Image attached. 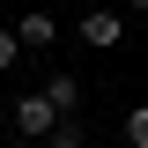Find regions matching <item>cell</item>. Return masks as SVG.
Listing matches in <instances>:
<instances>
[{
    "instance_id": "6da1fadb",
    "label": "cell",
    "mask_w": 148,
    "mask_h": 148,
    "mask_svg": "<svg viewBox=\"0 0 148 148\" xmlns=\"http://www.w3.org/2000/svg\"><path fill=\"white\" fill-rule=\"evenodd\" d=\"M59 119H67V111H59L45 89H37V96H15V141H45Z\"/></svg>"
},
{
    "instance_id": "7a4b0ae2",
    "label": "cell",
    "mask_w": 148,
    "mask_h": 148,
    "mask_svg": "<svg viewBox=\"0 0 148 148\" xmlns=\"http://www.w3.org/2000/svg\"><path fill=\"white\" fill-rule=\"evenodd\" d=\"M119 37H126V15L119 8H89L82 15V45H119Z\"/></svg>"
},
{
    "instance_id": "3957f363",
    "label": "cell",
    "mask_w": 148,
    "mask_h": 148,
    "mask_svg": "<svg viewBox=\"0 0 148 148\" xmlns=\"http://www.w3.org/2000/svg\"><path fill=\"white\" fill-rule=\"evenodd\" d=\"M15 37H22V45L37 52V45H52V37H59V22H52V15H37V8H30V15L15 22Z\"/></svg>"
},
{
    "instance_id": "277c9868",
    "label": "cell",
    "mask_w": 148,
    "mask_h": 148,
    "mask_svg": "<svg viewBox=\"0 0 148 148\" xmlns=\"http://www.w3.org/2000/svg\"><path fill=\"white\" fill-rule=\"evenodd\" d=\"M45 148H89V133H82V119H59V126L45 133Z\"/></svg>"
},
{
    "instance_id": "5b68a950",
    "label": "cell",
    "mask_w": 148,
    "mask_h": 148,
    "mask_svg": "<svg viewBox=\"0 0 148 148\" xmlns=\"http://www.w3.org/2000/svg\"><path fill=\"white\" fill-rule=\"evenodd\" d=\"M45 96H52V104L67 111V119H74V104H82V89H74V74H52V82H45Z\"/></svg>"
},
{
    "instance_id": "8992f818",
    "label": "cell",
    "mask_w": 148,
    "mask_h": 148,
    "mask_svg": "<svg viewBox=\"0 0 148 148\" xmlns=\"http://www.w3.org/2000/svg\"><path fill=\"white\" fill-rule=\"evenodd\" d=\"M126 148H148V104L126 111Z\"/></svg>"
},
{
    "instance_id": "52a82bcc",
    "label": "cell",
    "mask_w": 148,
    "mask_h": 148,
    "mask_svg": "<svg viewBox=\"0 0 148 148\" xmlns=\"http://www.w3.org/2000/svg\"><path fill=\"white\" fill-rule=\"evenodd\" d=\"M22 52H30V45H22V37H15V30H0V74L15 67V59H22Z\"/></svg>"
},
{
    "instance_id": "ba28073f",
    "label": "cell",
    "mask_w": 148,
    "mask_h": 148,
    "mask_svg": "<svg viewBox=\"0 0 148 148\" xmlns=\"http://www.w3.org/2000/svg\"><path fill=\"white\" fill-rule=\"evenodd\" d=\"M126 8H141V15H148V0H126Z\"/></svg>"
}]
</instances>
